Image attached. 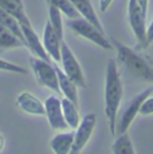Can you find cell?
<instances>
[{"instance_id":"obj_6","label":"cell","mask_w":153,"mask_h":154,"mask_svg":"<svg viewBox=\"0 0 153 154\" xmlns=\"http://www.w3.org/2000/svg\"><path fill=\"white\" fill-rule=\"evenodd\" d=\"M128 19L137 40V48H146V15H144L137 0H129Z\"/></svg>"},{"instance_id":"obj_15","label":"cell","mask_w":153,"mask_h":154,"mask_svg":"<svg viewBox=\"0 0 153 154\" xmlns=\"http://www.w3.org/2000/svg\"><path fill=\"white\" fill-rule=\"evenodd\" d=\"M55 71H57V75H58V82H59V88H61V93L64 95V98L70 99L73 103H75L78 106V93H76V85L66 74L62 71L59 67L55 64Z\"/></svg>"},{"instance_id":"obj_28","label":"cell","mask_w":153,"mask_h":154,"mask_svg":"<svg viewBox=\"0 0 153 154\" xmlns=\"http://www.w3.org/2000/svg\"><path fill=\"white\" fill-rule=\"evenodd\" d=\"M4 146H5V138H4V135H3L2 133H0V153L3 152Z\"/></svg>"},{"instance_id":"obj_12","label":"cell","mask_w":153,"mask_h":154,"mask_svg":"<svg viewBox=\"0 0 153 154\" xmlns=\"http://www.w3.org/2000/svg\"><path fill=\"white\" fill-rule=\"evenodd\" d=\"M16 105L22 111L31 115H46L45 103H42L35 95L28 91H22L16 97Z\"/></svg>"},{"instance_id":"obj_5","label":"cell","mask_w":153,"mask_h":154,"mask_svg":"<svg viewBox=\"0 0 153 154\" xmlns=\"http://www.w3.org/2000/svg\"><path fill=\"white\" fill-rule=\"evenodd\" d=\"M30 64L38 83L43 87L52 90L54 93H61L57 71H55V67L51 64V62H46L38 56H31Z\"/></svg>"},{"instance_id":"obj_25","label":"cell","mask_w":153,"mask_h":154,"mask_svg":"<svg viewBox=\"0 0 153 154\" xmlns=\"http://www.w3.org/2000/svg\"><path fill=\"white\" fill-rule=\"evenodd\" d=\"M153 43V19L149 23V26L146 27V46Z\"/></svg>"},{"instance_id":"obj_11","label":"cell","mask_w":153,"mask_h":154,"mask_svg":"<svg viewBox=\"0 0 153 154\" xmlns=\"http://www.w3.org/2000/svg\"><path fill=\"white\" fill-rule=\"evenodd\" d=\"M63 40L58 36V34L55 32V29L52 28L51 23L47 22L45 24V29H43V38L42 43L45 46L47 54L50 55V58L54 59L55 62H61V44Z\"/></svg>"},{"instance_id":"obj_2","label":"cell","mask_w":153,"mask_h":154,"mask_svg":"<svg viewBox=\"0 0 153 154\" xmlns=\"http://www.w3.org/2000/svg\"><path fill=\"white\" fill-rule=\"evenodd\" d=\"M111 44L117 51V58L120 63L125 67L133 76L145 82H153V64L152 60H146L136 51L125 44L120 43L118 40L111 39Z\"/></svg>"},{"instance_id":"obj_16","label":"cell","mask_w":153,"mask_h":154,"mask_svg":"<svg viewBox=\"0 0 153 154\" xmlns=\"http://www.w3.org/2000/svg\"><path fill=\"white\" fill-rule=\"evenodd\" d=\"M0 8L12 15L19 23H30V19L24 12V4L22 0H0Z\"/></svg>"},{"instance_id":"obj_3","label":"cell","mask_w":153,"mask_h":154,"mask_svg":"<svg viewBox=\"0 0 153 154\" xmlns=\"http://www.w3.org/2000/svg\"><path fill=\"white\" fill-rule=\"evenodd\" d=\"M66 24L75 35H79V36L90 40L92 43L102 47L104 50H110L113 47V44L109 42V39L104 35V32L99 31L95 26L92 24L90 22H87L83 17L70 19V20H67Z\"/></svg>"},{"instance_id":"obj_7","label":"cell","mask_w":153,"mask_h":154,"mask_svg":"<svg viewBox=\"0 0 153 154\" xmlns=\"http://www.w3.org/2000/svg\"><path fill=\"white\" fill-rule=\"evenodd\" d=\"M61 62L62 67H63V72L74 82L76 87H86V78H85L83 70L64 40L61 44Z\"/></svg>"},{"instance_id":"obj_29","label":"cell","mask_w":153,"mask_h":154,"mask_svg":"<svg viewBox=\"0 0 153 154\" xmlns=\"http://www.w3.org/2000/svg\"><path fill=\"white\" fill-rule=\"evenodd\" d=\"M152 64H153V60H152Z\"/></svg>"},{"instance_id":"obj_17","label":"cell","mask_w":153,"mask_h":154,"mask_svg":"<svg viewBox=\"0 0 153 154\" xmlns=\"http://www.w3.org/2000/svg\"><path fill=\"white\" fill-rule=\"evenodd\" d=\"M62 102V111H63V117L66 119L67 125L71 129H76L79 126L81 122V117H79V111H78V106L75 103H73L70 99L63 98L61 99Z\"/></svg>"},{"instance_id":"obj_4","label":"cell","mask_w":153,"mask_h":154,"mask_svg":"<svg viewBox=\"0 0 153 154\" xmlns=\"http://www.w3.org/2000/svg\"><path fill=\"white\" fill-rule=\"evenodd\" d=\"M153 87H148L144 91L138 93L136 97H133L128 103L125 105V107L122 109V111L120 112V115L117 117V125H116V135L123 134L128 131V129L130 127L132 122L134 121L136 115L140 112V107L142 105V102L148 98L152 94Z\"/></svg>"},{"instance_id":"obj_22","label":"cell","mask_w":153,"mask_h":154,"mask_svg":"<svg viewBox=\"0 0 153 154\" xmlns=\"http://www.w3.org/2000/svg\"><path fill=\"white\" fill-rule=\"evenodd\" d=\"M48 22L51 23L52 28L55 29L58 36L63 40V22H62V12L59 8H57L55 5H48Z\"/></svg>"},{"instance_id":"obj_23","label":"cell","mask_w":153,"mask_h":154,"mask_svg":"<svg viewBox=\"0 0 153 154\" xmlns=\"http://www.w3.org/2000/svg\"><path fill=\"white\" fill-rule=\"evenodd\" d=\"M0 70L10 71V72H16V74H27V70L23 69L22 66H17L15 63L4 60V59H0Z\"/></svg>"},{"instance_id":"obj_26","label":"cell","mask_w":153,"mask_h":154,"mask_svg":"<svg viewBox=\"0 0 153 154\" xmlns=\"http://www.w3.org/2000/svg\"><path fill=\"white\" fill-rule=\"evenodd\" d=\"M111 2H113V0H99V11H101V12H106L108 8L110 7Z\"/></svg>"},{"instance_id":"obj_9","label":"cell","mask_w":153,"mask_h":154,"mask_svg":"<svg viewBox=\"0 0 153 154\" xmlns=\"http://www.w3.org/2000/svg\"><path fill=\"white\" fill-rule=\"evenodd\" d=\"M45 110L48 123L54 131H66L69 127L62 111V102L57 95H50L45 100Z\"/></svg>"},{"instance_id":"obj_8","label":"cell","mask_w":153,"mask_h":154,"mask_svg":"<svg viewBox=\"0 0 153 154\" xmlns=\"http://www.w3.org/2000/svg\"><path fill=\"white\" fill-rule=\"evenodd\" d=\"M97 125V117L95 114H87L79 122V126L74 131V142L70 154H79L83 150V147L87 145L93 135V131Z\"/></svg>"},{"instance_id":"obj_20","label":"cell","mask_w":153,"mask_h":154,"mask_svg":"<svg viewBox=\"0 0 153 154\" xmlns=\"http://www.w3.org/2000/svg\"><path fill=\"white\" fill-rule=\"evenodd\" d=\"M111 152L113 154H136L133 142L126 133L117 135L116 141L111 145Z\"/></svg>"},{"instance_id":"obj_18","label":"cell","mask_w":153,"mask_h":154,"mask_svg":"<svg viewBox=\"0 0 153 154\" xmlns=\"http://www.w3.org/2000/svg\"><path fill=\"white\" fill-rule=\"evenodd\" d=\"M23 46H26V44L14 32H11L10 29L0 26V52L12 48H19V47Z\"/></svg>"},{"instance_id":"obj_13","label":"cell","mask_w":153,"mask_h":154,"mask_svg":"<svg viewBox=\"0 0 153 154\" xmlns=\"http://www.w3.org/2000/svg\"><path fill=\"white\" fill-rule=\"evenodd\" d=\"M74 142V131H61L50 141V147L54 154H70Z\"/></svg>"},{"instance_id":"obj_10","label":"cell","mask_w":153,"mask_h":154,"mask_svg":"<svg viewBox=\"0 0 153 154\" xmlns=\"http://www.w3.org/2000/svg\"><path fill=\"white\" fill-rule=\"evenodd\" d=\"M20 28H22L23 35H24L26 47L30 48V51L34 54V56H38V58L43 59V60H46V62H51V58L47 54L42 40L39 39L36 32L32 29L31 23H20Z\"/></svg>"},{"instance_id":"obj_24","label":"cell","mask_w":153,"mask_h":154,"mask_svg":"<svg viewBox=\"0 0 153 154\" xmlns=\"http://www.w3.org/2000/svg\"><path fill=\"white\" fill-rule=\"evenodd\" d=\"M140 114L145 115V117L153 114V97L149 95L148 98L142 102V105H141V107H140Z\"/></svg>"},{"instance_id":"obj_1","label":"cell","mask_w":153,"mask_h":154,"mask_svg":"<svg viewBox=\"0 0 153 154\" xmlns=\"http://www.w3.org/2000/svg\"><path fill=\"white\" fill-rule=\"evenodd\" d=\"M122 95L123 86L121 75L118 72V66L114 59H110L106 64V76H105V114L111 135H116L117 117Z\"/></svg>"},{"instance_id":"obj_27","label":"cell","mask_w":153,"mask_h":154,"mask_svg":"<svg viewBox=\"0 0 153 154\" xmlns=\"http://www.w3.org/2000/svg\"><path fill=\"white\" fill-rule=\"evenodd\" d=\"M137 3L140 4L144 15H146V11H148V0H137Z\"/></svg>"},{"instance_id":"obj_19","label":"cell","mask_w":153,"mask_h":154,"mask_svg":"<svg viewBox=\"0 0 153 154\" xmlns=\"http://www.w3.org/2000/svg\"><path fill=\"white\" fill-rule=\"evenodd\" d=\"M0 26H3V27H5L7 29H10L11 32H14V34L26 44L24 35H23V31H22V28H20V23L17 22L12 15L5 12V11L2 10V8H0Z\"/></svg>"},{"instance_id":"obj_21","label":"cell","mask_w":153,"mask_h":154,"mask_svg":"<svg viewBox=\"0 0 153 154\" xmlns=\"http://www.w3.org/2000/svg\"><path fill=\"white\" fill-rule=\"evenodd\" d=\"M48 5H55L57 8H59V11L63 15H66L69 19H76L79 17L78 11L75 10V7L73 5V3L70 0H46Z\"/></svg>"},{"instance_id":"obj_14","label":"cell","mask_w":153,"mask_h":154,"mask_svg":"<svg viewBox=\"0 0 153 154\" xmlns=\"http://www.w3.org/2000/svg\"><path fill=\"white\" fill-rule=\"evenodd\" d=\"M73 3V5L75 7V10L78 11V14L81 15L83 19H86L87 22H90L94 24L99 31L104 32V27H102L101 22H99L98 16H97L95 11L93 8V4L90 0H70Z\"/></svg>"}]
</instances>
